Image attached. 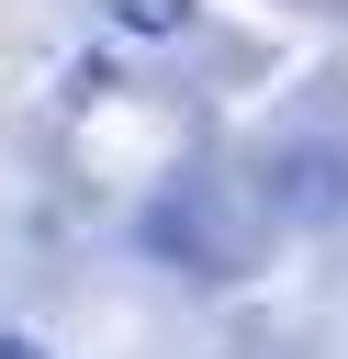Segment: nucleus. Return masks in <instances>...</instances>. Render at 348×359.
I'll return each instance as SVG.
<instances>
[{"label": "nucleus", "instance_id": "obj_1", "mask_svg": "<svg viewBox=\"0 0 348 359\" xmlns=\"http://www.w3.org/2000/svg\"><path fill=\"white\" fill-rule=\"evenodd\" d=\"M281 180H292L281 213H337V202H348V168H337V157H281Z\"/></svg>", "mask_w": 348, "mask_h": 359}, {"label": "nucleus", "instance_id": "obj_2", "mask_svg": "<svg viewBox=\"0 0 348 359\" xmlns=\"http://www.w3.org/2000/svg\"><path fill=\"white\" fill-rule=\"evenodd\" d=\"M112 22L146 34V45H168V34H191V0H112Z\"/></svg>", "mask_w": 348, "mask_h": 359}, {"label": "nucleus", "instance_id": "obj_3", "mask_svg": "<svg viewBox=\"0 0 348 359\" xmlns=\"http://www.w3.org/2000/svg\"><path fill=\"white\" fill-rule=\"evenodd\" d=\"M0 359H45V348H34V337H11V325H0Z\"/></svg>", "mask_w": 348, "mask_h": 359}]
</instances>
